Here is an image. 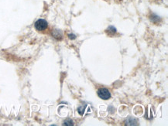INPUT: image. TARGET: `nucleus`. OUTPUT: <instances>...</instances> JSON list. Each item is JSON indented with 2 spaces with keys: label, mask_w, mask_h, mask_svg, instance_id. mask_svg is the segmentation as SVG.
Here are the masks:
<instances>
[{
  "label": "nucleus",
  "mask_w": 168,
  "mask_h": 126,
  "mask_svg": "<svg viewBox=\"0 0 168 126\" xmlns=\"http://www.w3.org/2000/svg\"><path fill=\"white\" fill-rule=\"evenodd\" d=\"M68 36H69V38L70 39H75L76 38L75 35H74V34H69Z\"/></svg>",
  "instance_id": "20e7f679"
},
{
  "label": "nucleus",
  "mask_w": 168,
  "mask_h": 126,
  "mask_svg": "<svg viewBox=\"0 0 168 126\" xmlns=\"http://www.w3.org/2000/svg\"><path fill=\"white\" fill-rule=\"evenodd\" d=\"M98 95L103 100H109L111 98V93L107 88H100L98 90Z\"/></svg>",
  "instance_id": "f03ea898"
},
{
  "label": "nucleus",
  "mask_w": 168,
  "mask_h": 126,
  "mask_svg": "<svg viewBox=\"0 0 168 126\" xmlns=\"http://www.w3.org/2000/svg\"><path fill=\"white\" fill-rule=\"evenodd\" d=\"M54 37H57V36H58V34H57V35H54ZM59 36L61 37V33H59Z\"/></svg>",
  "instance_id": "39448f33"
},
{
  "label": "nucleus",
  "mask_w": 168,
  "mask_h": 126,
  "mask_svg": "<svg viewBox=\"0 0 168 126\" xmlns=\"http://www.w3.org/2000/svg\"><path fill=\"white\" fill-rule=\"evenodd\" d=\"M64 125H67V126H71V125H73V122H72L71 119H67V120H66L65 122H64Z\"/></svg>",
  "instance_id": "7ed1b4c3"
},
{
  "label": "nucleus",
  "mask_w": 168,
  "mask_h": 126,
  "mask_svg": "<svg viewBox=\"0 0 168 126\" xmlns=\"http://www.w3.org/2000/svg\"><path fill=\"white\" fill-rule=\"evenodd\" d=\"M34 26L37 30H38V31H43V30H45L47 28L48 23L45 19H40L35 22Z\"/></svg>",
  "instance_id": "f257e3e1"
}]
</instances>
